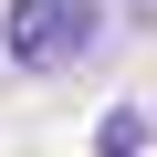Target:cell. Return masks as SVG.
<instances>
[{"mask_svg": "<svg viewBox=\"0 0 157 157\" xmlns=\"http://www.w3.org/2000/svg\"><path fill=\"white\" fill-rule=\"evenodd\" d=\"M94 42V0H11V63H63Z\"/></svg>", "mask_w": 157, "mask_h": 157, "instance_id": "obj_1", "label": "cell"}, {"mask_svg": "<svg viewBox=\"0 0 157 157\" xmlns=\"http://www.w3.org/2000/svg\"><path fill=\"white\" fill-rule=\"evenodd\" d=\"M94 147H105V157H136V147H147V115H105V136H94Z\"/></svg>", "mask_w": 157, "mask_h": 157, "instance_id": "obj_2", "label": "cell"}]
</instances>
